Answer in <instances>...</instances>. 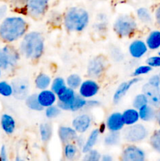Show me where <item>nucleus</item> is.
Instances as JSON below:
<instances>
[{
	"label": "nucleus",
	"mask_w": 160,
	"mask_h": 161,
	"mask_svg": "<svg viewBox=\"0 0 160 161\" xmlns=\"http://www.w3.org/2000/svg\"><path fill=\"white\" fill-rule=\"evenodd\" d=\"M6 12H7V6H5V5L0 6V20L4 18V17L6 14Z\"/></svg>",
	"instance_id": "3c124183"
},
{
	"label": "nucleus",
	"mask_w": 160,
	"mask_h": 161,
	"mask_svg": "<svg viewBox=\"0 0 160 161\" xmlns=\"http://www.w3.org/2000/svg\"><path fill=\"white\" fill-rule=\"evenodd\" d=\"M102 1H105V0H102Z\"/></svg>",
	"instance_id": "13d9d810"
},
{
	"label": "nucleus",
	"mask_w": 160,
	"mask_h": 161,
	"mask_svg": "<svg viewBox=\"0 0 160 161\" xmlns=\"http://www.w3.org/2000/svg\"><path fill=\"white\" fill-rule=\"evenodd\" d=\"M150 146L156 153L160 154V129L153 132L149 139Z\"/></svg>",
	"instance_id": "72a5a7b5"
},
{
	"label": "nucleus",
	"mask_w": 160,
	"mask_h": 161,
	"mask_svg": "<svg viewBox=\"0 0 160 161\" xmlns=\"http://www.w3.org/2000/svg\"><path fill=\"white\" fill-rule=\"evenodd\" d=\"M158 55H159V56H160V51L158 52Z\"/></svg>",
	"instance_id": "4d7b16f0"
},
{
	"label": "nucleus",
	"mask_w": 160,
	"mask_h": 161,
	"mask_svg": "<svg viewBox=\"0 0 160 161\" xmlns=\"http://www.w3.org/2000/svg\"><path fill=\"white\" fill-rule=\"evenodd\" d=\"M147 46L145 42L141 39H135L129 45V53L132 58L139 59L144 57L147 52Z\"/></svg>",
	"instance_id": "f3484780"
},
{
	"label": "nucleus",
	"mask_w": 160,
	"mask_h": 161,
	"mask_svg": "<svg viewBox=\"0 0 160 161\" xmlns=\"http://www.w3.org/2000/svg\"><path fill=\"white\" fill-rule=\"evenodd\" d=\"M89 22V13L82 7H71L63 17V25L67 31L80 32L87 28Z\"/></svg>",
	"instance_id": "7ed1b4c3"
},
{
	"label": "nucleus",
	"mask_w": 160,
	"mask_h": 161,
	"mask_svg": "<svg viewBox=\"0 0 160 161\" xmlns=\"http://www.w3.org/2000/svg\"><path fill=\"white\" fill-rule=\"evenodd\" d=\"M142 92L147 97L148 104L154 108L160 107V91L159 87H156L146 83L142 86Z\"/></svg>",
	"instance_id": "2eb2a0df"
},
{
	"label": "nucleus",
	"mask_w": 160,
	"mask_h": 161,
	"mask_svg": "<svg viewBox=\"0 0 160 161\" xmlns=\"http://www.w3.org/2000/svg\"><path fill=\"white\" fill-rule=\"evenodd\" d=\"M76 94H77L75 92V90L67 86L61 92H59L56 94V96H57V102H61V103H68L76 96Z\"/></svg>",
	"instance_id": "a878e982"
},
{
	"label": "nucleus",
	"mask_w": 160,
	"mask_h": 161,
	"mask_svg": "<svg viewBox=\"0 0 160 161\" xmlns=\"http://www.w3.org/2000/svg\"><path fill=\"white\" fill-rule=\"evenodd\" d=\"M121 135L120 132L116 131H109V133L107 134L106 136L104 139V143L107 146H115L120 143Z\"/></svg>",
	"instance_id": "c756f323"
},
{
	"label": "nucleus",
	"mask_w": 160,
	"mask_h": 161,
	"mask_svg": "<svg viewBox=\"0 0 160 161\" xmlns=\"http://www.w3.org/2000/svg\"><path fill=\"white\" fill-rule=\"evenodd\" d=\"M100 105V102L96 100H87V102H86V108H94V107L99 106Z\"/></svg>",
	"instance_id": "09e8293b"
},
{
	"label": "nucleus",
	"mask_w": 160,
	"mask_h": 161,
	"mask_svg": "<svg viewBox=\"0 0 160 161\" xmlns=\"http://www.w3.org/2000/svg\"><path fill=\"white\" fill-rule=\"evenodd\" d=\"M1 127L7 135H12L16 129V122L13 117L9 114H3L1 117Z\"/></svg>",
	"instance_id": "412c9836"
},
{
	"label": "nucleus",
	"mask_w": 160,
	"mask_h": 161,
	"mask_svg": "<svg viewBox=\"0 0 160 161\" xmlns=\"http://www.w3.org/2000/svg\"><path fill=\"white\" fill-rule=\"evenodd\" d=\"M100 135V130H99V129H94V130H93L92 131L89 133L87 139L85 142L84 146L82 148V152H83V153L88 152V151H89L90 149H93L94 146H95L96 144L97 143Z\"/></svg>",
	"instance_id": "4be33fe9"
},
{
	"label": "nucleus",
	"mask_w": 160,
	"mask_h": 161,
	"mask_svg": "<svg viewBox=\"0 0 160 161\" xmlns=\"http://www.w3.org/2000/svg\"><path fill=\"white\" fill-rule=\"evenodd\" d=\"M122 115L125 126L133 125L138 123V121L140 120L139 112L135 108H130L124 110Z\"/></svg>",
	"instance_id": "aec40b11"
},
{
	"label": "nucleus",
	"mask_w": 160,
	"mask_h": 161,
	"mask_svg": "<svg viewBox=\"0 0 160 161\" xmlns=\"http://www.w3.org/2000/svg\"><path fill=\"white\" fill-rule=\"evenodd\" d=\"M0 94L3 97H9L13 95L12 85L6 81L0 82Z\"/></svg>",
	"instance_id": "4c0bfd02"
},
{
	"label": "nucleus",
	"mask_w": 160,
	"mask_h": 161,
	"mask_svg": "<svg viewBox=\"0 0 160 161\" xmlns=\"http://www.w3.org/2000/svg\"><path fill=\"white\" fill-rule=\"evenodd\" d=\"M101 158V154L97 149H92L85 153L83 160L85 161H99Z\"/></svg>",
	"instance_id": "e433bc0d"
},
{
	"label": "nucleus",
	"mask_w": 160,
	"mask_h": 161,
	"mask_svg": "<svg viewBox=\"0 0 160 161\" xmlns=\"http://www.w3.org/2000/svg\"><path fill=\"white\" fill-rule=\"evenodd\" d=\"M25 104L29 109L33 111L41 112L44 109L43 107L40 105L39 100H38L37 94H32L28 95L25 98Z\"/></svg>",
	"instance_id": "c85d7f7f"
},
{
	"label": "nucleus",
	"mask_w": 160,
	"mask_h": 161,
	"mask_svg": "<svg viewBox=\"0 0 160 161\" xmlns=\"http://www.w3.org/2000/svg\"><path fill=\"white\" fill-rule=\"evenodd\" d=\"M147 83L149 84L152 85L154 86H156V87H159L160 86V75H153L149 78Z\"/></svg>",
	"instance_id": "a18cd8bd"
},
{
	"label": "nucleus",
	"mask_w": 160,
	"mask_h": 161,
	"mask_svg": "<svg viewBox=\"0 0 160 161\" xmlns=\"http://www.w3.org/2000/svg\"><path fill=\"white\" fill-rule=\"evenodd\" d=\"M136 16H137V18L144 24L151 23L152 20V15H151L150 11L145 7H141L137 9V10H136Z\"/></svg>",
	"instance_id": "473e14b6"
},
{
	"label": "nucleus",
	"mask_w": 160,
	"mask_h": 161,
	"mask_svg": "<svg viewBox=\"0 0 160 161\" xmlns=\"http://www.w3.org/2000/svg\"><path fill=\"white\" fill-rule=\"evenodd\" d=\"M111 57L114 59L115 61H121L122 60V58H123V55H122V52L117 47H115V50H111Z\"/></svg>",
	"instance_id": "c03bdc74"
},
{
	"label": "nucleus",
	"mask_w": 160,
	"mask_h": 161,
	"mask_svg": "<svg viewBox=\"0 0 160 161\" xmlns=\"http://www.w3.org/2000/svg\"><path fill=\"white\" fill-rule=\"evenodd\" d=\"M139 112V116H140V119H141L142 121L144 122H149V121H152L153 119H155V112L156 110L155 109L153 106L150 105L149 104L144 105L142 108H140L138 110Z\"/></svg>",
	"instance_id": "b1692460"
},
{
	"label": "nucleus",
	"mask_w": 160,
	"mask_h": 161,
	"mask_svg": "<svg viewBox=\"0 0 160 161\" xmlns=\"http://www.w3.org/2000/svg\"><path fill=\"white\" fill-rule=\"evenodd\" d=\"M155 20H156L157 24H158V26L160 27V5L157 7L156 10H155Z\"/></svg>",
	"instance_id": "8fccbe9b"
},
{
	"label": "nucleus",
	"mask_w": 160,
	"mask_h": 161,
	"mask_svg": "<svg viewBox=\"0 0 160 161\" xmlns=\"http://www.w3.org/2000/svg\"><path fill=\"white\" fill-rule=\"evenodd\" d=\"M146 64L151 66L152 68H159L160 67V56H152L149 57L146 60Z\"/></svg>",
	"instance_id": "79ce46f5"
},
{
	"label": "nucleus",
	"mask_w": 160,
	"mask_h": 161,
	"mask_svg": "<svg viewBox=\"0 0 160 161\" xmlns=\"http://www.w3.org/2000/svg\"><path fill=\"white\" fill-rule=\"evenodd\" d=\"M50 0H28L26 11L33 18H40L46 13Z\"/></svg>",
	"instance_id": "6e6552de"
},
{
	"label": "nucleus",
	"mask_w": 160,
	"mask_h": 161,
	"mask_svg": "<svg viewBox=\"0 0 160 161\" xmlns=\"http://www.w3.org/2000/svg\"><path fill=\"white\" fill-rule=\"evenodd\" d=\"M100 86L93 79H89L82 82L78 87V94L86 99L92 98L98 94Z\"/></svg>",
	"instance_id": "9d476101"
},
{
	"label": "nucleus",
	"mask_w": 160,
	"mask_h": 161,
	"mask_svg": "<svg viewBox=\"0 0 160 161\" xmlns=\"http://www.w3.org/2000/svg\"><path fill=\"white\" fill-rule=\"evenodd\" d=\"M92 125V117L87 113H81L73 119L72 127L78 134H84L88 131Z\"/></svg>",
	"instance_id": "ddd939ff"
},
{
	"label": "nucleus",
	"mask_w": 160,
	"mask_h": 161,
	"mask_svg": "<svg viewBox=\"0 0 160 161\" xmlns=\"http://www.w3.org/2000/svg\"><path fill=\"white\" fill-rule=\"evenodd\" d=\"M79 149L75 144V142H71L64 144V156L66 160H72L75 159L78 156Z\"/></svg>",
	"instance_id": "cd10ccee"
},
{
	"label": "nucleus",
	"mask_w": 160,
	"mask_h": 161,
	"mask_svg": "<svg viewBox=\"0 0 160 161\" xmlns=\"http://www.w3.org/2000/svg\"><path fill=\"white\" fill-rule=\"evenodd\" d=\"M159 75H160V74H159Z\"/></svg>",
	"instance_id": "052dcab7"
},
{
	"label": "nucleus",
	"mask_w": 160,
	"mask_h": 161,
	"mask_svg": "<svg viewBox=\"0 0 160 161\" xmlns=\"http://www.w3.org/2000/svg\"><path fill=\"white\" fill-rule=\"evenodd\" d=\"M105 127H106V125H105V124H102V125L100 126V128H99V130H100V134H101V133H103V132L104 131V130H105Z\"/></svg>",
	"instance_id": "5fc2aeb1"
},
{
	"label": "nucleus",
	"mask_w": 160,
	"mask_h": 161,
	"mask_svg": "<svg viewBox=\"0 0 160 161\" xmlns=\"http://www.w3.org/2000/svg\"><path fill=\"white\" fill-rule=\"evenodd\" d=\"M28 0H10V4L13 9L17 10H22L24 9L26 10Z\"/></svg>",
	"instance_id": "ea45409f"
},
{
	"label": "nucleus",
	"mask_w": 160,
	"mask_h": 161,
	"mask_svg": "<svg viewBox=\"0 0 160 161\" xmlns=\"http://www.w3.org/2000/svg\"><path fill=\"white\" fill-rule=\"evenodd\" d=\"M141 80V77L134 76V78L131 79V80H128V81L122 82V83H120L114 93V95H113V102H114L115 104H119V102L122 101V99L126 95L129 90H130L133 85L139 83Z\"/></svg>",
	"instance_id": "f8f14e48"
},
{
	"label": "nucleus",
	"mask_w": 160,
	"mask_h": 161,
	"mask_svg": "<svg viewBox=\"0 0 160 161\" xmlns=\"http://www.w3.org/2000/svg\"><path fill=\"white\" fill-rule=\"evenodd\" d=\"M61 111L62 110L57 105H53L51 106L45 108V115L48 119H55L60 116Z\"/></svg>",
	"instance_id": "c9c22d12"
},
{
	"label": "nucleus",
	"mask_w": 160,
	"mask_h": 161,
	"mask_svg": "<svg viewBox=\"0 0 160 161\" xmlns=\"http://www.w3.org/2000/svg\"><path fill=\"white\" fill-rule=\"evenodd\" d=\"M20 59V53L12 46H5L0 48V68L8 70L15 67Z\"/></svg>",
	"instance_id": "423d86ee"
},
{
	"label": "nucleus",
	"mask_w": 160,
	"mask_h": 161,
	"mask_svg": "<svg viewBox=\"0 0 160 161\" xmlns=\"http://www.w3.org/2000/svg\"><path fill=\"white\" fill-rule=\"evenodd\" d=\"M78 132L72 127L68 126H61L58 128V137L63 144L75 142L78 137Z\"/></svg>",
	"instance_id": "a211bd4d"
},
{
	"label": "nucleus",
	"mask_w": 160,
	"mask_h": 161,
	"mask_svg": "<svg viewBox=\"0 0 160 161\" xmlns=\"http://www.w3.org/2000/svg\"><path fill=\"white\" fill-rule=\"evenodd\" d=\"M106 128L109 131L120 132L125 127L122 113L119 112H115L108 116L106 120Z\"/></svg>",
	"instance_id": "dca6fc26"
},
{
	"label": "nucleus",
	"mask_w": 160,
	"mask_h": 161,
	"mask_svg": "<svg viewBox=\"0 0 160 161\" xmlns=\"http://www.w3.org/2000/svg\"><path fill=\"white\" fill-rule=\"evenodd\" d=\"M51 82L52 80L50 75L45 73H39L35 77V85L37 89L42 91V90L48 89L49 86L51 85Z\"/></svg>",
	"instance_id": "bb28decb"
},
{
	"label": "nucleus",
	"mask_w": 160,
	"mask_h": 161,
	"mask_svg": "<svg viewBox=\"0 0 160 161\" xmlns=\"http://www.w3.org/2000/svg\"><path fill=\"white\" fill-rule=\"evenodd\" d=\"M148 136V130L144 125L141 124H135L126 126L122 129V137L126 142L130 144L139 143L144 141Z\"/></svg>",
	"instance_id": "39448f33"
},
{
	"label": "nucleus",
	"mask_w": 160,
	"mask_h": 161,
	"mask_svg": "<svg viewBox=\"0 0 160 161\" xmlns=\"http://www.w3.org/2000/svg\"><path fill=\"white\" fill-rule=\"evenodd\" d=\"M50 22L51 24H53L54 25H58L63 22L62 16L58 13H54L52 14L50 16Z\"/></svg>",
	"instance_id": "37998d69"
},
{
	"label": "nucleus",
	"mask_w": 160,
	"mask_h": 161,
	"mask_svg": "<svg viewBox=\"0 0 160 161\" xmlns=\"http://www.w3.org/2000/svg\"><path fill=\"white\" fill-rule=\"evenodd\" d=\"M39 135L41 141L44 143H47L50 141L53 136V127L51 124L48 122L42 123L39 125Z\"/></svg>",
	"instance_id": "393cba45"
},
{
	"label": "nucleus",
	"mask_w": 160,
	"mask_h": 161,
	"mask_svg": "<svg viewBox=\"0 0 160 161\" xmlns=\"http://www.w3.org/2000/svg\"><path fill=\"white\" fill-rule=\"evenodd\" d=\"M28 31V23L21 17L4 18L0 24V38L6 42H13L23 37Z\"/></svg>",
	"instance_id": "f257e3e1"
},
{
	"label": "nucleus",
	"mask_w": 160,
	"mask_h": 161,
	"mask_svg": "<svg viewBox=\"0 0 160 161\" xmlns=\"http://www.w3.org/2000/svg\"><path fill=\"white\" fill-rule=\"evenodd\" d=\"M44 49V38L39 31H30L22 37L20 51L28 59L32 61L39 59L43 54Z\"/></svg>",
	"instance_id": "f03ea898"
},
{
	"label": "nucleus",
	"mask_w": 160,
	"mask_h": 161,
	"mask_svg": "<svg viewBox=\"0 0 160 161\" xmlns=\"http://www.w3.org/2000/svg\"><path fill=\"white\" fill-rule=\"evenodd\" d=\"M0 160L2 161H6L8 160L7 150L5 146H3L0 149Z\"/></svg>",
	"instance_id": "de8ad7c7"
},
{
	"label": "nucleus",
	"mask_w": 160,
	"mask_h": 161,
	"mask_svg": "<svg viewBox=\"0 0 160 161\" xmlns=\"http://www.w3.org/2000/svg\"><path fill=\"white\" fill-rule=\"evenodd\" d=\"M86 102H87V99L84 98L78 94L68 103H61V102H57L56 105L63 111L78 112L86 108Z\"/></svg>",
	"instance_id": "4468645a"
},
{
	"label": "nucleus",
	"mask_w": 160,
	"mask_h": 161,
	"mask_svg": "<svg viewBox=\"0 0 160 161\" xmlns=\"http://www.w3.org/2000/svg\"><path fill=\"white\" fill-rule=\"evenodd\" d=\"M155 119L156 120V122L158 123V125L160 126V107H158V110L155 112Z\"/></svg>",
	"instance_id": "864d4df0"
},
{
	"label": "nucleus",
	"mask_w": 160,
	"mask_h": 161,
	"mask_svg": "<svg viewBox=\"0 0 160 161\" xmlns=\"http://www.w3.org/2000/svg\"><path fill=\"white\" fill-rule=\"evenodd\" d=\"M159 91H160V86H159Z\"/></svg>",
	"instance_id": "bf43d9fd"
},
{
	"label": "nucleus",
	"mask_w": 160,
	"mask_h": 161,
	"mask_svg": "<svg viewBox=\"0 0 160 161\" xmlns=\"http://www.w3.org/2000/svg\"><path fill=\"white\" fill-rule=\"evenodd\" d=\"M67 86L66 84V80H64L62 77H56L54 80H52L51 85H50V89L53 91L56 94L61 92L64 87Z\"/></svg>",
	"instance_id": "2f4dec72"
},
{
	"label": "nucleus",
	"mask_w": 160,
	"mask_h": 161,
	"mask_svg": "<svg viewBox=\"0 0 160 161\" xmlns=\"http://www.w3.org/2000/svg\"><path fill=\"white\" fill-rule=\"evenodd\" d=\"M85 142H86V140H85V138L83 136H78V137H77V138L75 141V144L78 146V149L82 150V148L84 146Z\"/></svg>",
	"instance_id": "49530a36"
},
{
	"label": "nucleus",
	"mask_w": 160,
	"mask_h": 161,
	"mask_svg": "<svg viewBox=\"0 0 160 161\" xmlns=\"http://www.w3.org/2000/svg\"><path fill=\"white\" fill-rule=\"evenodd\" d=\"M137 29V24L135 19L130 15H121L115 19L113 30L119 37L125 38L133 36Z\"/></svg>",
	"instance_id": "20e7f679"
},
{
	"label": "nucleus",
	"mask_w": 160,
	"mask_h": 161,
	"mask_svg": "<svg viewBox=\"0 0 160 161\" xmlns=\"http://www.w3.org/2000/svg\"><path fill=\"white\" fill-rule=\"evenodd\" d=\"M147 104H148L147 97L143 92L136 94L133 100V107L137 110H139L140 108H142L144 105H147Z\"/></svg>",
	"instance_id": "f704fd0d"
},
{
	"label": "nucleus",
	"mask_w": 160,
	"mask_h": 161,
	"mask_svg": "<svg viewBox=\"0 0 160 161\" xmlns=\"http://www.w3.org/2000/svg\"><path fill=\"white\" fill-rule=\"evenodd\" d=\"M99 21L95 24L94 28L98 33H103L107 31L108 28V21L107 19H98Z\"/></svg>",
	"instance_id": "a19ab883"
},
{
	"label": "nucleus",
	"mask_w": 160,
	"mask_h": 161,
	"mask_svg": "<svg viewBox=\"0 0 160 161\" xmlns=\"http://www.w3.org/2000/svg\"><path fill=\"white\" fill-rule=\"evenodd\" d=\"M13 95L17 100H25L29 94V84L28 80L24 78H17L13 80Z\"/></svg>",
	"instance_id": "9b49d317"
},
{
	"label": "nucleus",
	"mask_w": 160,
	"mask_h": 161,
	"mask_svg": "<svg viewBox=\"0 0 160 161\" xmlns=\"http://www.w3.org/2000/svg\"><path fill=\"white\" fill-rule=\"evenodd\" d=\"M152 70V68L151 66L147 65V64H144V65H140L134 69V71L133 72V76L141 77V75L148 74Z\"/></svg>",
	"instance_id": "58836bf2"
},
{
	"label": "nucleus",
	"mask_w": 160,
	"mask_h": 161,
	"mask_svg": "<svg viewBox=\"0 0 160 161\" xmlns=\"http://www.w3.org/2000/svg\"><path fill=\"white\" fill-rule=\"evenodd\" d=\"M100 160L102 161H112L113 158L111 155L109 154H104V155H101V158H100Z\"/></svg>",
	"instance_id": "603ef678"
},
{
	"label": "nucleus",
	"mask_w": 160,
	"mask_h": 161,
	"mask_svg": "<svg viewBox=\"0 0 160 161\" xmlns=\"http://www.w3.org/2000/svg\"><path fill=\"white\" fill-rule=\"evenodd\" d=\"M145 159V152L134 144L127 145L121 153L122 161H144Z\"/></svg>",
	"instance_id": "1a4fd4ad"
},
{
	"label": "nucleus",
	"mask_w": 160,
	"mask_h": 161,
	"mask_svg": "<svg viewBox=\"0 0 160 161\" xmlns=\"http://www.w3.org/2000/svg\"><path fill=\"white\" fill-rule=\"evenodd\" d=\"M108 66L107 58L103 55L94 57L88 63L87 74L90 78L98 79L104 73Z\"/></svg>",
	"instance_id": "0eeeda50"
},
{
	"label": "nucleus",
	"mask_w": 160,
	"mask_h": 161,
	"mask_svg": "<svg viewBox=\"0 0 160 161\" xmlns=\"http://www.w3.org/2000/svg\"><path fill=\"white\" fill-rule=\"evenodd\" d=\"M38 100L44 108L55 105L57 102V96L51 89H45L40 91L37 94Z\"/></svg>",
	"instance_id": "6ab92c4d"
},
{
	"label": "nucleus",
	"mask_w": 160,
	"mask_h": 161,
	"mask_svg": "<svg viewBox=\"0 0 160 161\" xmlns=\"http://www.w3.org/2000/svg\"><path fill=\"white\" fill-rule=\"evenodd\" d=\"M82 82H83V80H82L81 76L75 73L71 74L66 79V84H67V86L74 90L78 89Z\"/></svg>",
	"instance_id": "7c9ffc66"
},
{
	"label": "nucleus",
	"mask_w": 160,
	"mask_h": 161,
	"mask_svg": "<svg viewBox=\"0 0 160 161\" xmlns=\"http://www.w3.org/2000/svg\"><path fill=\"white\" fill-rule=\"evenodd\" d=\"M0 75H1V68H0Z\"/></svg>",
	"instance_id": "6e6d98bb"
},
{
	"label": "nucleus",
	"mask_w": 160,
	"mask_h": 161,
	"mask_svg": "<svg viewBox=\"0 0 160 161\" xmlns=\"http://www.w3.org/2000/svg\"><path fill=\"white\" fill-rule=\"evenodd\" d=\"M149 50H155L160 48V31L154 30L151 31L145 41Z\"/></svg>",
	"instance_id": "5701e85b"
}]
</instances>
